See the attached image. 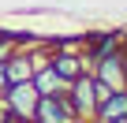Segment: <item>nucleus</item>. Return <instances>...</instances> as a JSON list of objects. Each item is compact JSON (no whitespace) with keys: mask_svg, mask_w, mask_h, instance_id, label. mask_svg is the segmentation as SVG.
<instances>
[{"mask_svg":"<svg viewBox=\"0 0 127 123\" xmlns=\"http://www.w3.org/2000/svg\"><path fill=\"white\" fill-rule=\"evenodd\" d=\"M4 108L11 112L15 123H34V108H37V90L34 82H8V90L0 93Z\"/></svg>","mask_w":127,"mask_h":123,"instance_id":"nucleus-1","label":"nucleus"},{"mask_svg":"<svg viewBox=\"0 0 127 123\" xmlns=\"http://www.w3.org/2000/svg\"><path fill=\"white\" fill-rule=\"evenodd\" d=\"M90 75L97 82H105L108 90H127V52H123V45L116 52L94 60V64H90Z\"/></svg>","mask_w":127,"mask_h":123,"instance_id":"nucleus-2","label":"nucleus"},{"mask_svg":"<svg viewBox=\"0 0 127 123\" xmlns=\"http://www.w3.org/2000/svg\"><path fill=\"white\" fill-rule=\"evenodd\" d=\"M67 101L79 116V123H90L94 112H97V93H94V75H79L75 82H67Z\"/></svg>","mask_w":127,"mask_h":123,"instance_id":"nucleus-3","label":"nucleus"},{"mask_svg":"<svg viewBox=\"0 0 127 123\" xmlns=\"http://www.w3.org/2000/svg\"><path fill=\"white\" fill-rule=\"evenodd\" d=\"M34 123H79V116H75L67 93H52V97H37Z\"/></svg>","mask_w":127,"mask_h":123,"instance_id":"nucleus-4","label":"nucleus"},{"mask_svg":"<svg viewBox=\"0 0 127 123\" xmlns=\"http://www.w3.org/2000/svg\"><path fill=\"white\" fill-rule=\"evenodd\" d=\"M49 64H52V71H56L64 82H75L79 75H86V71H90L82 52H52V49H49Z\"/></svg>","mask_w":127,"mask_h":123,"instance_id":"nucleus-5","label":"nucleus"},{"mask_svg":"<svg viewBox=\"0 0 127 123\" xmlns=\"http://www.w3.org/2000/svg\"><path fill=\"white\" fill-rule=\"evenodd\" d=\"M30 82H34L37 97H52V93H67V82H64V78H60V75L52 71V64H41V67H34Z\"/></svg>","mask_w":127,"mask_h":123,"instance_id":"nucleus-6","label":"nucleus"},{"mask_svg":"<svg viewBox=\"0 0 127 123\" xmlns=\"http://www.w3.org/2000/svg\"><path fill=\"white\" fill-rule=\"evenodd\" d=\"M4 75H8V82H30V75H34V56L26 49H15L4 60Z\"/></svg>","mask_w":127,"mask_h":123,"instance_id":"nucleus-7","label":"nucleus"},{"mask_svg":"<svg viewBox=\"0 0 127 123\" xmlns=\"http://www.w3.org/2000/svg\"><path fill=\"white\" fill-rule=\"evenodd\" d=\"M94 119H127V90H112V93L97 104Z\"/></svg>","mask_w":127,"mask_h":123,"instance_id":"nucleus-8","label":"nucleus"},{"mask_svg":"<svg viewBox=\"0 0 127 123\" xmlns=\"http://www.w3.org/2000/svg\"><path fill=\"white\" fill-rule=\"evenodd\" d=\"M8 90V75H4V64H0V93Z\"/></svg>","mask_w":127,"mask_h":123,"instance_id":"nucleus-9","label":"nucleus"},{"mask_svg":"<svg viewBox=\"0 0 127 123\" xmlns=\"http://www.w3.org/2000/svg\"><path fill=\"white\" fill-rule=\"evenodd\" d=\"M90 123H123V119H90Z\"/></svg>","mask_w":127,"mask_h":123,"instance_id":"nucleus-10","label":"nucleus"},{"mask_svg":"<svg viewBox=\"0 0 127 123\" xmlns=\"http://www.w3.org/2000/svg\"><path fill=\"white\" fill-rule=\"evenodd\" d=\"M123 123H127V119H123Z\"/></svg>","mask_w":127,"mask_h":123,"instance_id":"nucleus-11","label":"nucleus"}]
</instances>
